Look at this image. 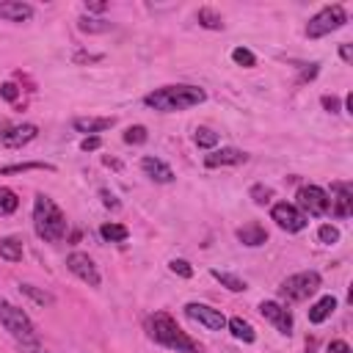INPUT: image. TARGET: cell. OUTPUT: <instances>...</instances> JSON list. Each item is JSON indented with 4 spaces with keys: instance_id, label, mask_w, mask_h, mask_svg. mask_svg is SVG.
I'll list each match as a JSON object with an SVG mask.
<instances>
[{
    "instance_id": "cell-28",
    "label": "cell",
    "mask_w": 353,
    "mask_h": 353,
    "mask_svg": "<svg viewBox=\"0 0 353 353\" xmlns=\"http://www.w3.org/2000/svg\"><path fill=\"white\" fill-rule=\"evenodd\" d=\"M22 171H55V165H50V163H14V165L0 168V174H22Z\"/></svg>"
},
{
    "instance_id": "cell-27",
    "label": "cell",
    "mask_w": 353,
    "mask_h": 353,
    "mask_svg": "<svg viewBox=\"0 0 353 353\" xmlns=\"http://www.w3.org/2000/svg\"><path fill=\"white\" fill-rule=\"evenodd\" d=\"M17 207H19V196L11 188L0 185V215H11L17 212Z\"/></svg>"
},
{
    "instance_id": "cell-38",
    "label": "cell",
    "mask_w": 353,
    "mask_h": 353,
    "mask_svg": "<svg viewBox=\"0 0 353 353\" xmlns=\"http://www.w3.org/2000/svg\"><path fill=\"white\" fill-rule=\"evenodd\" d=\"M99 199H102V204H105L108 210H119V207H121V204H119V199H116L110 190H105V188L99 190Z\"/></svg>"
},
{
    "instance_id": "cell-41",
    "label": "cell",
    "mask_w": 353,
    "mask_h": 353,
    "mask_svg": "<svg viewBox=\"0 0 353 353\" xmlns=\"http://www.w3.org/2000/svg\"><path fill=\"white\" fill-rule=\"evenodd\" d=\"M94 63V61H102V55H91V52H77L74 55V63Z\"/></svg>"
},
{
    "instance_id": "cell-22",
    "label": "cell",
    "mask_w": 353,
    "mask_h": 353,
    "mask_svg": "<svg viewBox=\"0 0 353 353\" xmlns=\"http://www.w3.org/2000/svg\"><path fill=\"white\" fill-rule=\"evenodd\" d=\"M22 254H25V248H22V240L19 237H3L0 240V259H6V262H22Z\"/></svg>"
},
{
    "instance_id": "cell-26",
    "label": "cell",
    "mask_w": 353,
    "mask_h": 353,
    "mask_svg": "<svg viewBox=\"0 0 353 353\" xmlns=\"http://www.w3.org/2000/svg\"><path fill=\"white\" fill-rule=\"evenodd\" d=\"M77 28H80L83 33H108L113 25L105 22V19H94V17H85V14H83V17L77 19Z\"/></svg>"
},
{
    "instance_id": "cell-23",
    "label": "cell",
    "mask_w": 353,
    "mask_h": 353,
    "mask_svg": "<svg viewBox=\"0 0 353 353\" xmlns=\"http://www.w3.org/2000/svg\"><path fill=\"white\" fill-rule=\"evenodd\" d=\"M196 22L201 28H207V30H223V17L215 8H207V6L196 11Z\"/></svg>"
},
{
    "instance_id": "cell-15",
    "label": "cell",
    "mask_w": 353,
    "mask_h": 353,
    "mask_svg": "<svg viewBox=\"0 0 353 353\" xmlns=\"http://www.w3.org/2000/svg\"><path fill=\"white\" fill-rule=\"evenodd\" d=\"M141 171H143L149 179L160 182V185L174 182V171H171V165H168V163H163L160 157H152V154L141 157Z\"/></svg>"
},
{
    "instance_id": "cell-39",
    "label": "cell",
    "mask_w": 353,
    "mask_h": 353,
    "mask_svg": "<svg viewBox=\"0 0 353 353\" xmlns=\"http://www.w3.org/2000/svg\"><path fill=\"white\" fill-rule=\"evenodd\" d=\"M325 353H353V350H350V345L345 339H334V342H328Z\"/></svg>"
},
{
    "instance_id": "cell-46",
    "label": "cell",
    "mask_w": 353,
    "mask_h": 353,
    "mask_svg": "<svg viewBox=\"0 0 353 353\" xmlns=\"http://www.w3.org/2000/svg\"><path fill=\"white\" fill-rule=\"evenodd\" d=\"M39 353H50V350H39Z\"/></svg>"
},
{
    "instance_id": "cell-33",
    "label": "cell",
    "mask_w": 353,
    "mask_h": 353,
    "mask_svg": "<svg viewBox=\"0 0 353 353\" xmlns=\"http://www.w3.org/2000/svg\"><path fill=\"white\" fill-rule=\"evenodd\" d=\"M317 240L325 243V245H334V243L339 240V229H336L334 223H323V226L317 229Z\"/></svg>"
},
{
    "instance_id": "cell-2",
    "label": "cell",
    "mask_w": 353,
    "mask_h": 353,
    "mask_svg": "<svg viewBox=\"0 0 353 353\" xmlns=\"http://www.w3.org/2000/svg\"><path fill=\"white\" fill-rule=\"evenodd\" d=\"M207 99V91L199 88V85H188V83H176V85H163V88H154L143 97V105L146 108H154L160 113H176V110H188V108H196Z\"/></svg>"
},
{
    "instance_id": "cell-20",
    "label": "cell",
    "mask_w": 353,
    "mask_h": 353,
    "mask_svg": "<svg viewBox=\"0 0 353 353\" xmlns=\"http://www.w3.org/2000/svg\"><path fill=\"white\" fill-rule=\"evenodd\" d=\"M210 276H212L215 281H221L229 292H245V290H248L245 279H240V276H234V273H229V270H218V268H212Z\"/></svg>"
},
{
    "instance_id": "cell-37",
    "label": "cell",
    "mask_w": 353,
    "mask_h": 353,
    "mask_svg": "<svg viewBox=\"0 0 353 353\" xmlns=\"http://www.w3.org/2000/svg\"><path fill=\"white\" fill-rule=\"evenodd\" d=\"M0 97H3L6 102H17V97H19V88H17L14 83H3V85H0Z\"/></svg>"
},
{
    "instance_id": "cell-42",
    "label": "cell",
    "mask_w": 353,
    "mask_h": 353,
    "mask_svg": "<svg viewBox=\"0 0 353 353\" xmlns=\"http://www.w3.org/2000/svg\"><path fill=\"white\" fill-rule=\"evenodd\" d=\"M339 58H342L345 63H350V61H353V47H350V44H339Z\"/></svg>"
},
{
    "instance_id": "cell-18",
    "label": "cell",
    "mask_w": 353,
    "mask_h": 353,
    "mask_svg": "<svg viewBox=\"0 0 353 353\" xmlns=\"http://www.w3.org/2000/svg\"><path fill=\"white\" fill-rule=\"evenodd\" d=\"M237 240H240L243 245H248V248H256V245H265V243H268V232H265L262 223L251 221V223H245V226L237 229Z\"/></svg>"
},
{
    "instance_id": "cell-32",
    "label": "cell",
    "mask_w": 353,
    "mask_h": 353,
    "mask_svg": "<svg viewBox=\"0 0 353 353\" xmlns=\"http://www.w3.org/2000/svg\"><path fill=\"white\" fill-rule=\"evenodd\" d=\"M248 196L254 199V204H270V199H273V188H268V185H251V190H248Z\"/></svg>"
},
{
    "instance_id": "cell-40",
    "label": "cell",
    "mask_w": 353,
    "mask_h": 353,
    "mask_svg": "<svg viewBox=\"0 0 353 353\" xmlns=\"http://www.w3.org/2000/svg\"><path fill=\"white\" fill-rule=\"evenodd\" d=\"M99 143H102L99 135H85L83 143H80V149H83V152H94V149H99Z\"/></svg>"
},
{
    "instance_id": "cell-30",
    "label": "cell",
    "mask_w": 353,
    "mask_h": 353,
    "mask_svg": "<svg viewBox=\"0 0 353 353\" xmlns=\"http://www.w3.org/2000/svg\"><path fill=\"white\" fill-rule=\"evenodd\" d=\"M232 61H234L237 66H245V69L256 66V55H254L248 47H234V50H232Z\"/></svg>"
},
{
    "instance_id": "cell-4",
    "label": "cell",
    "mask_w": 353,
    "mask_h": 353,
    "mask_svg": "<svg viewBox=\"0 0 353 353\" xmlns=\"http://www.w3.org/2000/svg\"><path fill=\"white\" fill-rule=\"evenodd\" d=\"M0 325L19 342L22 350L28 353H39V334H36V325L30 323V317L25 314V309L14 306L8 298L0 295Z\"/></svg>"
},
{
    "instance_id": "cell-44",
    "label": "cell",
    "mask_w": 353,
    "mask_h": 353,
    "mask_svg": "<svg viewBox=\"0 0 353 353\" xmlns=\"http://www.w3.org/2000/svg\"><path fill=\"white\" fill-rule=\"evenodd\" d=\"M345 108H347V113H353V94L345 97Z\"/></svg>"
},
{
    "instance_id": "cell-6",
    "label": "cell",
    "mask_w": 353,
    "mask_h": 353,
    "mask_svg": "<svg viewBox=\"0 0 353 353\" xmlns=\"http://www.w3.org/2000/svg\"><path fill=\"white\" fill-rule=\"evenodd\" d=\"M345 25H347V11L334 3V6L320 8V11L306 22V36H309V39H323V36H328V33L345 28Z\"/></svg>"
},
{
    "instance_id": "cell-14",
    "label": "cell",
    "mask_w": 353,
    "mask_h": 353,
    "mask_svg": "<svg viewBox=\"0 0 353 353\" xmlns=\"http://www.w3.org/2000/svg\"><path fill=\"white\" fill-rule=\"evenodd\" d=\"M248 160V154L243 149H234V146H223V149H212L207 157H204V165L207 168H221V165H243Z\"/></svg>"
},
{
    "instance_id": "cell-1",
    "label": "cell",
    "mask_w": 353,
    "mask_h": 353,
    "mask_svg": "<svg viewBox=\"0 0 353 353\" xmlns=\"http://www.w3.org/2000/svg\"><path fill=\"white\" fill-rule=\"evenodd\" d=\"M143 328H146V336L168 350H176V353H204V347L188 334L182 331V325L165 314V312H154L143 320Z\"/></svg>"
},
{
    "instance_id": "cell-12",
    "label": "cell",
    "mask_w": 353,
    "mask_h": 353,
    "mask_svg": "<svg viewBox=\"0 0 353 353\" xmlns=\"http://www.w3.org/2000/svg\"><path fill=\"white\" fill-rule=\"evenodd\" d=\"M331 193H334V199H331L328 212H334V218H347L353 212V185L336 179V182H331Z\"/></svg>"
},
{
    "instance_id": "cell-24",
    "label": "cell",
    "mask_w": 353,
    "mask_h": 353,
    "mask_svg": "<svg viewBox=\"0 0 353 353\" xmlns=\"http://www.w3.org/2000/svg\"><path fill=\"white\" fill-rule=\"evenodd\" d=\"M19 292L28 295V298H30L33 303H39V306H52V303H55V295L47 292V290H39L36 284H19Z\"/></svg>"
},
{
    "instance_id": "cell-11",
    "label": "cell",
    "mask_w": 353,
    "mask_h": 353,
    "mask_svg": "<svg viewBox=\"0 0 353 353\" xmlns=\"http://www.w3.org/2000/svg\"><path fill=\"white\" fill-rule=\"evenodd\" d=\"M185 314H188L190 320L201 323L207 331H223V328H226L223 312H221V309H212L210 303H196V301H190V303L185 306Z\"/></svg>"
},
{
    "instance_id": "cell-10",
    "label": "cell",
    "mask_w": 353,
    "mask_h": 353,
    "mask_svg": "<svg viewBox=\"0 0 353 353\" xmlns=\"http://www.w3.org/2000/svg\"><path fill=\"white\" fill-rule=\"evenodd\" d=\"M66 268H69L72 276H77V279L85 281L88 287H99V284H102V276H99L94 259H91L88 254H83V251H72V254L66 256Z\"/></svg>"
},
{
    "instance_id": "cell-45",
    "label": "cell",
    "mask_w": 353,
    "mask_h": 353,
    "mask_svg": "<svg viewBox=\"0 0 353 353\" xmlns=\"http://www.w3.org/2000/svg\"><path fill=\"white\" fill-rule=\"evenodd\" d=\"M105 165H110V168H121V163L113 160V157H105Z\"/></svg>"
},
{
    "instance_id": "cell-34",
    "label": "cell",
    "mask_w": 353,
    "mask_h": 353,
    "mask_svg": "<svg viewBox=\"0 0 353 353\" xmlns=\"http://www.w3.org/2000/svg\"><path fill=\"white\" fill-rule=\"evenodd\" d=\"M168 268H171V273L182 276V279H190V276H193V268H190V262H188V259H171V262H168Z\"/></svg>"
},
{
    "instance_id": "cell-5",
    "label": "cell",
    "mask_w": 353,
    "mask_h": 353,
    "mask_svg": "<svg viewBox=\"0 0 353 353\" xmlns=\"http://www.w3.org/2000/svg\"><path fill=\"white\" fill-rule=\"evenodd\" d=\"M320 273L317 270H301V273H292L287 276L281 284H279V295L287 301V303H301L306 298H312L317 290H320Z\"/></svg>"
},
{
    "instance_id": "cell-25",
    "label": "cell",
    "mask_w": 353,
    "mask_h": 353,
    "mask_svg": "<svg viewBox=\"0 0 353 353\" xmlns=\"http://www.w3.org/2000/svg\"><path fill=\"white\" fill-rule=\"evenodd\" d=\"M99 234H102V240H108V243H124V240L130 237L127 226H121V223H102V226H99Z\"/></svg>"
},
{
    "instance_id": "cell-3",
    "label": "cell",
    "mask_w": 353,
    "mask_h": 353,
    "mask_svg": "<svg viewBox=\"0 0 353 353\" xmlns=\"http://www.w3.org/2000/svg\"><path fill=\"white\" fill-rule=\"evenodd\" d=\"M33 229L44 243H61L69 232V221L63 210L44 193H36L33 199Z\"/></svg>"
},
{
    "instance_id": "cell-36",
    "label": "cell",
    "mask_w": 353,
    "mask_h": 353,
    "mask_svg": "<svg viewBox=\"0 0 353 353\" xmlns=\"http://www.w3.org/2000/svg\"><path fill=\"white\" fill-rule=\"evenodd\" d=\"M320 105H323L328 113H339V110H342V105H339V97H334V94H325V97H320Z\"/></svg>"
},
{
    "instance_id": "cell-19",
    "label": "cell",
    "mask_w": 353,
    "mask_h": 353,
    "mask_svg": "<svg viewBox=\"0 0 353 353\" xmlns=\"http://www.w3.org/2000/svg\"><path fill=\"white\" fill-rule=\"evenodd\" d=\"M334 309H336V298H334V295H323L317 303L309 306V323H314V325L325 323V320L334 314Z\"/></svg>"
},
{
    "instance_id": "cell-7",
    "label": "cell",
    "mask_w": 353,
    "mask_h": 353,
    "mask_svg": "<svg viewBox=\"0 0 353 353\" xmlns=\"http://www.w3.org/2000/svg\"><path fill=\"white\" fill-rule=\"evenodd\" d=\"M295 199H298L295 207H298L303 215L323 218V215H328V210H331V199H328V193H325L323 188H317V185H303V188H298Z\"/></svg>"
},
{
    "instance_id": "cell-8",
    "label": "cell",
    "mask_w": 353,
    "mask_h": 353,
    "mask_svg": "<svg viewBox=\"0 0 353 353\" xmlns=\"http://www.w3.org/2000/svg\"><path fill=\"white\" fill-rule=\"evenodd\" d=\"M270 218L276 221V226L279 229H284V232H301V229H306V215L292 204V201H279V204H273L270 207Z\"/></svg>"
},
{
    "instance_id": "cell-21",
    "label": "cell",
    "mask_w": 353,
    "mask_h": 353,
    "mask_svg": "<svg viewBox=\"0 0 353 353\" xmlns=\"http://www.w3.org/2000/svg\"><path fill=\"white\" fill-rule=\"evenodd\" d=\"M226 328H229L232 336L240 339V342H254V339H256L254 325H251L248 320H243V317H232V320H226Z\"/></svg>"
},
{
    "instance_id": "cell-17",
    "label": "cell",
    "mask_w": 353,
    "mask_h": 353,
    "mask_svg": "<svg viewBox=\"0 0 353 353\" xmlns=\"http://www.w3.org/2000/svg\"><path fill=\"white\" fill-rule=\"evenodd\" d=\"M0 19L6 22H28L33 19V6L22 0H0Z\"/></svg>"
},
{
    "instance_id": "cell-9",
    "label": "cell",
    "mask_w": 353,
    "mask_h": 353,
    "mask_svg": "<svg viewBox=\"0 0 353 353\" xmlns=\"http://www.w3.org/2000/svg\"><path fill=\"white\" fill-rule=\"evenodd\" d=\"M39 135L36 124H11L8 119H0V143L8 149H19L25 143H30Z\"/></svg>"
},
{
    "instance_id": "cell-31",
    "label": "cell",
    "mask_w": 353,
    "mask_h": 353,
    "mask_svg": "<svg viewBox=\"0 0 353 353\" xmlns=\"http://www.w3.org/2000/svg\"><path fill=\"white\" fill-rule=\"evenodd\" d=\"M146 138H149V132H146V127H143V124H132V127H127V130H124V143L138 146V143H146Z\"/></svg>"
},
{
    "instance_id": "cell-35",
    "label": "cell",
    "mask_w": 353,
    "mask_h": 353,
    "mask_svg": "<svg viewBox=\"0 0 353 353\" xmlns=\"http://www.w3.org/2000/svg\"><path fill=\"white\" fill-rule=\"evenodd\" d=\"M317 72H320V63H303V66H301V72H298V85H301V83L314 80V77H317Z\"/></svg>"
},
{
    "instance_id": "cell-13",
    "label": "cell",
    "mask_w": 353,
    "mask_h": 353,
    "mask_svg": "<svg viewBox=\"0 0 353 353\" xmlns=\"http://www.w3.org/2000/svg\"><path fill=\"white\" fill-rule=\"evenodd\" d=\"M259 314L268 323H273L276 331H281V334H290L292 331V314H290V309L284 303H279V301H262L259 303Z\"/></svg>"
},
{
    "instance_id": "cell-29",
    "label": "cell",
    "mask_w": 353,
    "mask_h": 353,
    "mask_svg": "<svg viewBox=\"0 0 353 353\" xmlns=\"http://www.w3.org/2000/svg\"><path fill=\"white\" fill-rule=\"evenodd\" d=\"M193 141H196V146H201V149H215L218 146V132L215 130H210V127H199L196 130V135H193Z\"/></svg>"
},
{
    "instance_id": "cell-16",
    "label": "cell",
    "mask_w": 353,
    "mask_h": 353,
    "mask_svg": "<svg viewBox=\"0 0 353 353\" xmlns=\"http://www.w3.org/2000/svg\"><path fill=\"white\" fill-rule=\"evenodd\" d=\"M113 124H116L113 116H77V119H72V127H74L77 132H85V135L105 132V130H110Z\"/></svg>"
},
{
    "instance_id": "cell-43",
    "label": "cell",
    "mask_w": 353,
    "mask_h": 353,
    "mask_svg": "<svg viewBox=\"0 0 353 353\" xmlns=\"http://www.w3.org/2000/svg\"><path fill=\"white\" fill-rule=\"evenodd\" d=\"M108 8V3H102V0H94V3H85V11H94V14H102Z\"/></svg>"
}]
</instances>
